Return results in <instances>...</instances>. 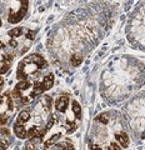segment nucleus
I'll return each instance as SVG.
<instances>
[{
    "mask_svg": "<svg viewBox=\"0 0 145 150\" xmlns=\"http://www.w3.org/2000/svg\"><path fill=\"white\" fill-rule=\"evenodd\" d=\"M129 39L135 48L145 50V1L140 3L129 24Z\"/></svg>",
    "mask_w": 145,
    "mask_h": 150,
    "instance_id": "nucleus-1",
    "label": "nucleus"
},
{
    "mask_svg": "<svg viewBox=\"0 0 145 150\" xmlns=\"http://www.w3.org/2000/svg\"><path fill=\"white\" fill-rule=\"evenodd\" d=\"M129 119L133 129L141 139H145V91L129 106Z\"/></svg>",
    "mask_w": 145,
    "mask_h": 150,
    "instance_id": "nucleus-2",
    "label": "nucleus"
},
{
    "mask_svg": "<svg viewBox=\"0 0 145 150\" xmlns=\"http://www.w3.org/2000/svg\"><path fill=\"white\" fill-rule=\"evenodd\" d=\"M46 67H48V63L43 56L39 54H31L19 63L16 70V76L21 81H25L29 74H35L39 69H44Z\"/></svg>",
    "mask_w": 145,
    "mask_h": 150,
    "instance_id": "nucleus-3",
    "label": "nucleus"
},
{
    "mask_svg": "<svg viewBox=\"0 0 145 150\" xmlns=\"http://www.w3.org/2000/svg\"><path fill=\"white\" fill-rule=\"evenodd\" d=\"M21 8L19 9V11H14L13 9L10 10V13H9V15H8V21L9 23H11V24H18L23 18H24V15L26 14L28 11V1H21Z\"/></svg>",
    "mask_w": 145,
    "mask_h": 150,
    "instance_id": "nucleus-4",
    "label": "nucleus"
},
{
    "mask_svg": "<svg viewBox=\"0 0 145 150\" xmlns=\"http://www.w3.org/2000/svg\"><path fill=\"white\" fill-rule=\"evenodd\" d=\"M13 100L11 96L8 93L0 95V116L1 115H8V111H13Z\"/></svg>",
    "mask_w": 145,
    "mask_h": 150,
    "instance_id": "nucleus-5",
    "label": "nucleus"
},
{
    "mask_svg": "<svg viewBox=\"0 0 145 150\" xmlns=\"http://www.w3.org/2000/svg\"><path fill=\"white\" fill-rule=\"evenodd\" d=\"M45 129L44 130H40V128L38 125H33L31 128L28 130V138H30V139H34V138H36V139H41L43 138V135L45 134Z\"/></svg>",
    "mask_w": 145,
    "mask_h": 150,
    "instance_id": "nucleus-6",
    "label": "nucleus"
},
{
    "mask_svg": "<svg viewBox=\"0 0 145 150\" xmlns=\"http://www.w3.org/2000/svg\"><path fill=\"white\" fill-rule=\"evenodd\" d=\"M68 104H69V96L66 95H63L60 96L59 99L57 100V104H55V108L57 110L60 111V112H65L68 109Z\"/></svg>",
    "mask_w": 145,
    "mask_h": 150,
    "instance_id": "nucleus-7",
    "label": "nucleus"
},
{
    "mask_svg": "<svg viewBox=\"0 0 145 150\" xmlns=\"http://www.w3.org/2000/svg\"><path fill=\"white\" fill-rule=\"evenodd\" d=\"M31 88V84L29 81H20L18 83V85L15 88V90H14V95H15L16 98H20L21 96V93L25 91V90H29V89Z\"/></svg>",
    "mask_w": 145,
    "mask_h": 150,
    "instance_id": "nucleus-8",
    "label": "nucleus"
},
{
    "mask_svg": "<svg viewBox=\"0 0 145 150\" xmlns=\"http://www.w3.org/2000/svg\"><path fill=\"white\" fill-rule=\"evenodd\" d=\"M14 131H15V135L19 139H26L28 138V131L25 130V128L20 124H15L14 125Z\"/></svg>",
    "mask_w": 145,
    "mask_h": 150,
    "instance_id": "nucleus-9",
    "label": "nucleus"
},
{
    "mask_svg": "<svg viewBox=\"0 0 145 150\" xmlns=\"http://www.w3.org/2000/svg\"><path fill=\"white\" fill-rule=\"evenodd\" d=\"M11 60H13V55H5L4 56V59H3V65H1V68H0V74H5L9 68H10V63H11Z\"/></svg>",
    "mask_w": 145,
    "mask_h": 150,
    "instance_id": "nucleus-10",
    "label": "nucleus"
},
{
    "mask_svg": "<svg viewBox=\"0 0 145 150\" xmlns=\"http://www.w3.org/2000/svg\"><path fill=\"white\" fill-rule=\"evenodd\" d=\"M115 138H116V140H118L119 144L123 148H126L129 145V138H128V135H126L125 133H116Z\"/></svg>",
    "mask_w": 145,
    "mask_h": 150,
    "instance_id": "nucleus-11",
    "label": "nucleus"
},
{
    "mask_svg": "<svg viewBox=\"0 0 145 150\" xmlns=\"http://www.w3.org/2000/svg\"><path fill=\"white\" fill-rule=\"evenodd\" d=\"M60 137H62L60 134H54L49 140H46V142L44 143V148L45 149H49L50 146H53V145H57L58 144V140L60 139Z\"/></svg>",
    "mask_w": 145,
    "mask_h": 150,
    "instance_id": "nucleus-12",
    "label": "nucleus"
},
{
    "mask_svg": "<svg viewBox=\"0 0 145 150\" xmlns=\"http://www.w3.org/2000/svg\"><path fill=\"white\" fill-rule=\"evenodd\" d=\"M53 84H54V75L53 74H48L44 78V80H43V86L45 90H49V89L53 86Z\"/></svg>",
    "mask_w": 145,
    "mask_h": 150,
    "instance_id": "nucleus-13",
    "label": "nucleus"
},
{
    "mask_svg": "<svg viewBox=\"0 0 145 150\" xmlns=\"http://www.w3.org/2000/svg\"><path fill=\"white\" fill-rule=\"evenodd\" d=\"M30 119V114L28 111H21L19 115H18V119H16V121H15V124H20V125H23L24 123H26L28 120Z\"/></svg>",
    "mask_w": 145,
    "mask_h": 150,
    "instance_id": "nucleus-14",
    "label": "nucleus"
},
{
    "mask_svg": "<svg viewBox=\"0 0 145 150\" xmlns=\"http://www.w3.org/2000/svg\"><path fill=\"white\" fill-rule=\"evenodd\" d=\"M81 62H83V56L80 54H74V55H71V58H70V63H71V65H74V67L80 65Z\"/></svg>",
    "mask_w": 145,
    "mask_h": 150,
    "instance_id": "nucleus-15",
    "label": "nucleus"
},
{
    "mask_svg": "<svg viewBox=\"0 0 145 150\" xmlns=\"http://www.w3.org/2000/svg\"><path fill=\"white\" fill-rule=\"evenodd\" d=\"M73 111H74V114H75V116L78 119L81 118V108H80V105H79L78 101H73Z\"/></svg>",
    "mask_w": 145,
    "mask_h": 150,
    "instance_id": "nucleus-16",
    "label": "nucleus"
},
{
    "mask_svg": "<svg viewBox=\"0 0 145 150\" xmlns=\"http://www.w3.org/2000/svg\"><path fill=\"white\" fill-rule=\"evenodd\" d=\"M57 146L59 148V150H75L74 145L70 143H59L57 144Z\"/></svg>",
    "mask_w": 145,
    "mask_h": 150,
    "instance_id": "nucleus-17",
    "label": "nucleus"
},
{
    "mask_svg": "<svg viewBox=\"0 0 145 150\" xmlns=\"http://www.w3.org/2000/svg\"><path fill=\"white\" fill-rule=\"evenodd\" d=\"M21 33H23L21 28H14V29H11L10 31L8 33V34H9V36H11V38H18V36L21 35Z\"/></svg>",
    "mask_w": 145,
    "mask_h": 150,
    "instance_id": "nucleus-18",
    "label": "nucleus"
},
{
    "mask_svg": "<svg viewBox=\"0 0 145 150\" xmlns=\"http://www.w3.org/2000/svg\"><path fill=\"white\" fill-rule=\"evenodd\" d=\"M57 121H58V118H57V115H51L50 116V120L48 121V125H46V128H45V130L46 131H48V130H50L51 128H53V125L55 124V123H57Z\"/></svg>",
    "mask_w": 145,
    "mask_h": 150,
    "instance_id": "nucleus-19",
    "label": "nucleus"
},
{
    "mask_svg": "<svg viewBox=\"0 0 145 150\" xmlns=\"http://www.w3.org/2000/svg\"><path fill=\"white\" fill-rule=\"evenodd\" d=\"M41 103H43V105L45 106V109L49 110L50 109V105H51V98L50 96H44L43 98V101H41Z\"/></svg>",
    "mask_w": 145,
    "mask_h": 150,
    "instance_id": "nucleus-20",
    "label": "nucleus"
},
{
    "mask_svg": "<svg viewBox=\"0 0 145 150\" xmlns=\"http://www.w3.org/2000/svg\"><path fill=\"white\" fill-rule=\"evenodd\" d=\"M75 129H76V124L74 123V121H68L66 123V131L68 133H73Z\"/></svg>",
    "mask_w": 145,
    "mask_h": 150,
    "instance_id": "nucleus-21",
    "label": "nucleus"
},
{
    "mask_svg": "<svg viewBox=\"0 0 145 150\" xmlns=\"http://www.w3.org/2000/svg\"><path fill=\"white\" fill-rule=\"evenodd\" d=\"M96 120H98V121H100L101 124H108V123H109V119H108V116H106L105 114L98 115V116H96Z\"/></svg>",
    "mask_w": 145,
    "mask_h": 150,
    "instance_id": "nucleus-22",
    "label": "nucleus"
},
{
    "mask_svg": "<svg viewBox=\"0 0 145 150\" xmlns=\"http://www.w3.org/2000/svg\"><path fill=\"white\" fill-rule=\"evenodd\" d=\"M8 146H9V142H8V140H5V139L0 140V150H5V149H8Z\"/></svg>",
    "mask_w": 145,
    "mask_h": 150,
    "instance_id": "nucleus-23",
    "label": "nucleus"
},
{
    "mask_svg": "<svg viewBox=\"0 0 145 150\" xmlns=\"http://www.w3.org/2000/svg\"><path fill=\"white\" fill-rule=\"evenodd\" d=\"M9 121V115H1L0 116V125H5Z\"/></svg>",
    "mask_w": 145,
    "mask_h": 150,
    "instance_id": "nucleus-24",
    "label": "nucleus"
},
{
    "mask_svg": "<svg viewBox=\"0 0 145 150\" xmlns=\"http://www.w3.org/2000/svg\"><path fill=\"white\" fill-rule=\"evenodd\" d=\"M108 150H121V149H120V146L116 143H111L109 145V149H108Z\"/></svg>",
    "mask_w": 145,
    "mask_h": 150,
    "instance_id": "nucleus-25",
    "label": "nucleus"
},
{
    "mask_svg": "<svg viewBox=\"0 0 145 150\" xmlns=\"http://www.w3.org/2000/svg\"><path fill=\"white\" fill-rule=\"evenodd\" d=\"M26 38H29L30 40H33L35 38V31H33V30H28L26 33Z\"/></svg>",
    "mask_w": 145,
    "mask_h": 150,
    "instance_id": "nucleus-26",
    "label": "nucleus"
},
{
    "mask_svg": "<svg viewBox=\"0 0 145 150\" xmlns=\"http://www.w3.org/2000/svg\"><path fill=\"white\" fill-rule=\"evenodd\" d=\"M24 150H36V149H35L34 145H33V143H26Z\"/></svg>",
    "mask_w": 145,
    "mask_h": 150,
    "instance_id": "nucleus-27",
    "label": "nucleus"
},
{
    "mask_svg": "<svg viewBox=\"0 0 145 150\" xmlns=\"http://www.w3.org/2000/svg\"><path fill=\"white\" fill-rule=\"evenodd\" d=\"M9 45H10V46H11V48H16V45H18V43H16V41H15V40H14V39H11L10 41H9Z\"/></svg>",
    "mask_w": 145,
    "mask_h": 150,
    "instance_id": "nucleus-28",
    "label": "nucleus"
},
{
    "mask_svg": "<svg viewBox=\"0 0 145 150\" xmlns=\"http://www.w3.org/2000/svg\"><path fill=\"white\" fill-rule=\"evenodd\" d=\"M90 150H101V148L99 146V145H90Z\"/></svg>",
    "mask_w": 145,
    "mask_h": 150,
    "instance_id": "nucleus-29",
    "label": "nucleus"
},
{
    "mask_svg": "<svg viewBox=\"0 0 145 150\" xmlns=\"http://www.w3.org/2000/svg\"><path fill=\"white\" fill-rule=\"evenodd\" d=\"M0 133L4 134V135H9V134H10V131H9V129H5V128H4V129L0 130Z\"/></svg>",
    "mask_w": 145,
    "mask_h": 150,
    "instance_id": "nucleus-30",
    "label": "nucleus"
},
{
    "mask_svg": "<svg viewBox=\"0 0 145 150\" xmlns=\"http://www.w3.org/2000/svg\"><path fill=\"white\" fill-rule=\"evenodd\" d=\"M3 85H4V80H3V78L0 76V90L3 89Z\"/></svg>",
    "mask_w": 145,
    "mask_h": 150,
    "instance_id": "nucleus-31",
    "label": "nucleus"
},
{
    "mask_svg": "<svg viewBox=\"0 0 145 150\" xmlns=\"http://www.w3.org/2000/svg\"><path fill=\"white\" fill-rule=\"evenodd\" d=\"M4 46H5V45H4V44L1 43V41H0V49H4Z\"/></svg>",
    "mask_w": 145,
    "mask_h": 150,
    "instance_id": "nucleus-32",
    "label": "nucleus"
},
{
    "mask_svg": "<svg viewBox=\"0 0 145 150\" xmlns=\"http://www.w3.org/2000/svg\"><path fill=\"white\" fill-rule=\"evenodd\" d=\"M0 26H1V20H0Z\"/></svg>",
    "mask_w": 145,
    "mask_h": 150,
    "instance_id": "nucleus-33",
    "label": "nucleus"
}]
</instances>
